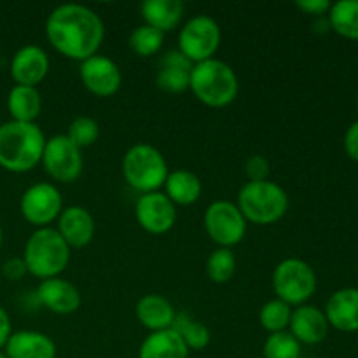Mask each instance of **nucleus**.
Wrapping results in <instances>:
<instances>
[{"instance_id":"f257e3e1","label":"nucleus","mask_w":358,"mask_h":358,"mask_svg":"<svg viewBox=\"0 0 358 358\" xmlns=\"http://www.w3.org/2000/svg\"><path fill=\"white\" fill-rule=\"evenodd\" d=\"M45 37L55 51L83 63L98 55L105 37L101 17L80 3L58 6L45 20Z\"/></svg>"},{"instance_id":"f03ea898","label":"nucleus","mask_w":358,"mask_h":358,"mask_svg":"<svg viewBox=\"0 0 358 358\" xmlns=\"http://www.w3.org/2000/svg\"><path fill=\"white\" fill-rule=\"evenodd\" d=\"M45 136L35 122L0 124V166L10 173H27L42 161Z\"/></svg>"},{"instance_id":"7ed1b4c3","label":"nucleus","mask_w":358,"mask_h":358,"mask_svg":"<svg viewBox=\"0 0 358 358\" xmlns=\"http://www.w3.org/2000/svg\"><path fill=\"white\" fill-rule=\"evenodd\" d=\"M189 90L206 107L222 108L236 100L240 80L233 66L212 58L192 65Z\"/></svg>"},{"instance_id":"20e7f679","label":"nucleus","mask_w":358,"mask_h":358,"mask_svg":"<svg viewBox=\"0 0 358 358\" xmlns=\"http://www.w3.org/2000/svg\"><path fill=\"white\" fill-rule=\"evenodd\" d=\"M72 248L52 227L34 231L24 243L23 261L27 271L38 280L58 278L70 262Z\"/></svg>"},{"instance_id":"39448f33","label":"nucleus","mask_w":358,"mask_h":358,"mask_svg":"<svg viewBox=\"0 0 358 358\" xmlns=\"http://www.w3.org/2000/svg\"><path fill=\"white\" fill-rule=\"evenodd\" d=\"M238 208L247 222L271 226L289 210V194L276 182H247L238 192Z\"/></svg>"},{"instance_id":"423d86ee","label":"nucleus","mask_w":358,"mask_h":358,"mask_svg":"<svg viewBox=\"0 0 358 358\" xmlns=\"http://www.w3.org/2000/svg\"><path fill=\"white\" fill-rule=\"evenodd\" d=\"M168 163L163 154L149 143H136L122 157V177L129 187L147 194L156 192L166 182Z\"/></svg>"},{"instance_id":"0eeeda50","label":"nucleus","mask_w":358,"mask_h":358,"mask_svg":"<svg viewBox=\"0 0 358 358\" xmlns=\"http://www.w3.org/2000/svg\"><path fill=\"white\" fill-rule=\"evenodd\" d=\"M276 299L289 306H303L317 292V273L306 261L297 257L283 259L271 276Z\"/></svg>"},{"instance_id":"6e6552de","label":"nucleus","mask_w":358,"mask_h":358,"mask_svg":"<svg viewBox=\"0 0 358 358\" xmlns=\"http://www.w3.org/2000/svg\"><path fill=\"white\" fill-rule=\"evenodd\" d=\"M222 42L219 23L206 14L191 17L178 34V51L192 63L212 59Z\"/></svg>"},{"instance_id":"1a4fd4ad","label":"nucleus","mask_w":358,"mask_h":358,"mask_svg":"<svg viewBox=\"0 0 358 358\" xmlns=\"http://www.w3.org/2000/svg\"><path fill=\"white\" fill-rule=\"evenodd\" d=\"M203 224H205L206 234L220 248H231L241 243L248 226L247 219L240 212L236 203H231L227 199L213 201L206 208Z\"/></svg>"},{"instance_id":"9d476101","label":"nucleus","mask_w":358,"mask_h":358,"mask_svg":"<svg viewBox=\"0 0 358 358\" xmlns=\"http://www.w3.org/2000/svg\"><path fill=\"white\" fill-rule=\"evenodd\" d=\"M41 163L52 180L72 184L83 173L84 157L79 147L73 145L69 136L55 135L45 140Z\"/></svg>"},{"instance_id":"9b49d317","label":"nucleus","mask_w":358,"mask_h":358,"mask_svg":"<svg viewBox=\"0 0 358 358\" xmlns=\"http://www.w3.org/2000/svg\"><path fill=\"white\" fill-rule=\"evenodd\" d=\"M20 210L24 220L37 229L49 227V224L58 219L63 210L62 192L49 182L30 185L21 196Z\"/></svg>"},{"instance_id":"f8f14e48","label":"nucleus","mask_w":358,"mask_h":358,"mask_svg":"<svg viewBox=\"0 0 358 358\" xmlns=\"http://www.w3.org/2000/svg\"><path fill=\"white\" fill-rule=\"evenodd\" d=\"M79 76L84 87L98 98L114 96L122 84V73L117 63L103 55L84 59L80 63Z\"/></svg>"},{"instance_id":"ddd939ff","label":"nucleus","mask_w":358,"mask_h":358,"mask_svg":"<svg viewBox=\"0 0 358 358\" xmlns=\"http://www.w3.org/2000/svg\"><path fill=\"white\" fill-rule=\"evenodd\" d=\"M135 217L140 227L147 233L164 234L177 222V206L164 192H147L136 201Z\"/></svg>"},{"instance_id":"4468645a","label":"nucleus","mask_w":358,"mask_h":358,"mask_svg":"<svg viewBox=\"0 0 358 358\" xmlns=\"http://www.w3.org/2000/svg\"><path fill=\"white\" fill-rule=\"evenodd\" d=\"M49 72V56L35 44L23 45L10 59V76L17 86L37 87Z\"/></svg>"},{"instance_id":"2eb2a0df","label":"nucleus","mask_w":358,"mask_h":358,"mask_svg":"<svg viewBox=\"0 0 358 358\" xmlns=\"http://www.w3.org/2000/svg\"><path fill=\"white\" fill-rule=\"evenodd\" d=\"M56 231L70 248H84L93 241L96 226L93 215L84 206L72 205L62 210Z\"/></svg>"},{"instance_id":"dca6fc26","label":"nucleus","mask_w":358,"mask_h":358,"mask_svg":"<svg viewBox=\"0 0 358 358\" xmlns=\"http://www.w3.org/2000/svg\"><path fill=\"white\" fill-rule=\"evenodd\" d=\"M290 334L299 341V345H318L329 334V322L325 313L311 304H303L292 310L290 317Z\"/></svg>"},{"instance_id":"f3484780","label":"nucleus","mask_w":358,"mask_h":358,"mask_svg":"<svg viewBox=\"0 0 358 358\" xmlns=\"http://www.w3.org/2000/svg\"><path fill=\"white\" fill-rule=\"evenodd\" d=\"M37 297L44 308L56 315H72L80 308L83 297L73 283L63 278L42 280L37 289Z\"/></svg>"},{"instance_id":"a211bd4d","label":"nucleus","mask_w":358,"mask_h":358,"mask_svg":"<svg viewBox=\"0 0 358 358\" xmlns=\"http://www.w3.org/2000/svg\"><path fill=\"white\" fill-rule=\"evenodd\" d=\"M325 318L329 327H334L339 332L358 331V289L346 287L336 290L325 304Z\"/></svg>"},{"instance_id":"6ab92c4d","label":"nucleus","mask_w":358,"mask_h":358,"mask_svg":"<svg viewBox=\"0 0 358 358\" xmlns=\"http://www.w3.org/2000/svg\"><path fill=\"white\" fill-rule=\"evenodd\" d=\"M3 350L7 358H56L55 341L38 331L13 332Z\"/></svg>"},{"instance_id":"aec40b11","label":"nucleus","mask_w":358,"mask_h":358,"mask_svg":"<svg viewBox=\"0 0 358 358\" xmlns=\"http://www.w3.org/2000/svg\"><path fill=\"white\" fill-rule=\"evenodd\" d=\"M135 315L143 327L149 329L150 332H157L173 327L177 311L171 306L170 301L164 299L163 296L147 294V296L140 297L136 303Z\"/></svg>"},{"instance_id":"412c9836","label":"nucleus","mask_w":358,"mask_h":358,"mask_svg":"<svg viewBox=\"0 0 358 358\" xmlns=\"http://www.w3.org/2000/svg\"><path fill=\"white\" fill-rule=\"evenodd\" d=\"M138 358H189V348L175 329L150 332L142 341Z\"/></svg>"},{"instance_id":"4be33fe9","label":"nucleus","mask_w":358,"mask_h":358,"mask_svg":"<svg viewBox=\"0 0 358 358\" xmlns=\"http://www.w3.org/2000/svg\"><path fill=\"white\" fill-rule=\"evenodd\" d=\"M185 6L180 0H145L142 3V17L145 24L166 34L178 27Z\"/></svg>"},{"instance_id":"5701e85b","label":"nucleus","mask_w":358,"mask_h":358,"mask_svg":"<svg viewBox=\"0 0 358 358\" xmlns=\"http://www.w3.org/2000/svg\"><path fill=\"white\" fill-rule=\"evenodd\" d=\"M164 194L175 206H189L201 198L203 185L196 173L189 170H173L164 182Z\"/></svg>"},{"instance_id":"b1692460","label":"nucleus","mask_w":358,"mask_h":358,"mask_svg":"<svg viewBox=\"0 0 358 358\" xmlns=\"http://www.w3.org/2000/svg\"><path fill=\"white\" fill-rule=\"evenodd\" d=\"M7 108L17 122H35L42 110V96L37 87L14 86L7 94Z\"/></svg>"},{"instance_id":"393cba45","label":"nucleus","mask_w":358,"mask_h":358,"mask_svg":"<svg viewBox=\"0 0 358 358\" xmlns=\"http://www.w3.org/2000/svg\"><path fill=\"white\" fill-rule=\"evenodd\" d=\"M327 20L336 34L350 41H358V0H339L332 3Z\"/></svg>"},{"instance_id":"a878e982","label":"nucleus","mask_w":358,"mask_h":358,"mask_svg":"<svg viewBox=\"0 0 358 358\" xmlns=\"http://www.w3.org/2000/svg\"><path fill=\"white\" fill-rule=\"evenodd\" d=\"M175 331L178 332V336L182 338V341L185 343V346L189 348V352H201L206 346L210 345V331L206 329V325H203L201 322H198L196 318H192L191 315L180 311L177 313L173 322Z\"/></svg>"},{"instance_id":"bb28decb","label":"nucleus","mask_w":358,"mask_h":358,"mask_svg":"<svg viewBox=\"0 0 358 358\" xmlns=\"http://www.w3.org/2000/svg\"><path fill=\"white\" fill-rule=\"evenodd\" d=\"M292 306L280 299H271L261 308L259 311V322H261L262 329L275 334V332H283L289 329L290 317H292Z\"/></svg>"},{"instance_id":"cd10ccee","label":"nucleus","mask_w":358,"mask_h":358,"mask_svg":"<svg viewBox=\"0 0 358 358\" xmlns=\"http://www.w3.org/2000/svg\"><path fill=\"white\" fill-rule=\"evenodd\" d=\"M236 273V257L231 248H217L206 261V275L213 283H227Z\"/></svg>"},{"instance_id":"c85d7f7f","label":"nucleus","mask_w":358,"mask_h":358,"mask_svg":"<svg viewBox=\"0 0 358 358\" xmlns=\"http://www.w3.org/2000/svg\"><path fill=\"white\" fill-rule=\"evenodd\" d=\"M164 34H161L156 28L149 27L143 23L142 27L135 28L129 35V48L135 55L147 58V56H154L161 51L163 48Z\"/></svg>"},{"instance_id":"c756f323","label":"nucleus","mask_w":358,"mask_h":358,"mask_svg":"<svg viewBox=\"0 0 358 358\" xmlns=\"http://www.w3.org/2000/svg\"><path fill=\"white\" fill-rule=\"evenodd\" d=\"M264 358H301V345L289 331L269 334L262 348Z\"/></svg>"},{"instance_id":"7c9ffc66","label":"nucleus","mask_w":358,"mask_h":358,"mask_svg":"<svg viewBox=\"0 0 358 358\" xmlns=\"http://www.w3.org/2000/svg\"><path fill=\"white\" fill-rule=\"evenodd\" d=\"M65 135L69 136V140L73 145H77L83 150L84 147H90L96 142L98 136H100V126H98V122L93 117L79 115V117H76L70 122L69 131Z\"/></svg>"},{"instance_id":"2f4dec72","label":"nucleus","mask_w":358,"mask_h":358,"mask_svg":"<svg viewBox=\"0 0 358 358\" xmlns=\"http://www.w3.org/2000/svg\"><path fill=\"white\" fill-rule=\"evenodd\" d=\"M189 77H191V70L161 65L156 76V84L159 90L166 91V93L178 94L189 90Z\"/></svg>"},{"instance_id":"473e14b6","label":"nucleus","mask_w":358,"mask_h":358,"mask_svg":"<svg viewBox=\"0 0 358 358\" xmlns=\"http://www.w3.org/2000/svg\"><path fill=\"white\" fill-rule=\"evenodd\" d=\"M245 173L248 182H264L269 177V163L261 154H254L245 163Z\"/></svg>"},{"instance_id":"72a5a7b5","label":"nucleus","mask_w":358,"mask_h":358,"mask_svg":"<svg viewBox=\"0 0 358 358\" xmlns=\"http://www.w3.org/2000/svg\"><path fill=\"white\" fill-rule=\"evenodd\" d=\"M297 9H301L303 13L310 14V16L322 17L324 14H329L332 3L329 0H297L296 2Z\"/></svg>"},{"instance_id":"f704fd0d","label":"nucleus","mask_w":358,"mask_h":358,"mask_svg":"<svg viewBox=\"0 0 358 358\" xmlns=\"http://www.w3.org/2000/svg\"><path fill=\"white\" fill-rule=\"evenodd\" d=\"M2 273L7 280L10 282H17V280L23 278L27 275V266H24V261L21 257H13L7 259L2 266Z\"/></svg>"},{"instance_id":"c9c22d12","label":"nucleus","mask_w":358,"mask_h":358,"mask_svg":"<svg viewBox=\"0 0 358 358\" xmlns=\"http://www.w3.org/2000/svg\"><path fill=\"white\" fill-rule=\"evenodd\" d=\"M345 150L350 159L358 163V121L352 122L345 133Z\"/></svg>"},{"instance_id":"e433bc0d","label":"nucleus","mask_w":358,"mask_h":358,"mask_svg":"<svg viewBox=\"0 0 358 358\" xmlns=\"http://www.w3.org/2000/svg\"><path fill=\"white\" fill-rule=\"evenodd\" d=\"M163 65L168 66H178V69H185V70H192V63L182 55L178 49L175 51H168L163 58Z\"/></svg>"},{"instance_id":"4c0bfd02","label":"nucleus","mask_w":358,"mask_h":358,"mask_svg":"<svg viewBox=\"0 0 358 358\" xmlns=\"http://www.w3.org/2000/svg\"><path fill=\"white\" fill-rule=\"evenodd\" d=\"M13 334V325H10V318L7 311L0 306V350L6 346L7 339Z\"/></svg>"},{"instance_id":"58836bf2","label":"nucleus","mask_w":358,"mask_h":358,"mask_svg":"<svg viewBox=\"0 0 358 358\" xmlns=\"http://www.w3.org/2000/svg\"><path fill=\"white\" fill-rule=\"evenodd\" d=\"M3 243V231H2V226H0V247H2Z\"/></svg>"},{"instance_id":"ea45409f","label":"nucleus","mask_w":358,"mask_h":358,"mask_svg":"<svg viewBox=\"0 0 358 358\" xmlns=\"http://www.w3.org/2000/svg\"><path fill=\"white\" fill-rule=\"evenodd\" d=\"M0 358H7V355H6V353H2V352H0Z\"/></svg>"},{"instance_id":"a19ab883","label":"nucleus","mask_w":358,"mask_h":358,"mask_svg":"<svg viewBox=\"0 0 358 358\" xmlns=\"http://www.w3.org/2000/svg\"><path fill=\"white\" fill-rule=\"evenodd\" d=\"M357 110H358V100H357Z\"/></svg>"}]
</instances>
